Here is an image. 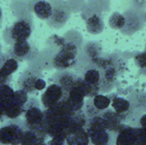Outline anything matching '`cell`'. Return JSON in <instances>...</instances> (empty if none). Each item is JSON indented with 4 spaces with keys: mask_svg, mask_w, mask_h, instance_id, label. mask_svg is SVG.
<instances>
[{
    "mask_svg": "<svg viewBox=\"0 0 146 145\" xmlns=\"http://www.w3.org/2000/svg\"><path fill=\"white\" fill-rule=\"evenodd\" d=\"M18 61L9 56L0 66V85H9L12 80V74L18 69Z\"/></svg>",
    "mask_w": 146,
    "mask_h": 145,
    "instance_id": "obj_15",
    "label": "cell"
},
{
    "mask_svg": "<svg viewBox=\"0 0 146 145\" xmlns=\"http://www.w3.org/2000/svg\"><path fill=\"white\" fill-rule=\"evenodd\" d=\"M33 1H37V0H33Z\"/></svg>",
    "mask_w": 146,
    "mask_h": 145,
    "instance_id": "obj_26",
    "label": "cell"
},
{
    "mask_svg": "<svg viewBox=\"0 0 146 145\" xmlns=\"http://www.w3.org/2000/svg\"><path fill=\"white\" fill-rule=\"evenodd\" d=\"M134 62L137 65V67L144 72V73H146V50H145L143 52L137 54L134 56Z\"/></svg>",
    "mask_w": 146,
    "mask_h": 145,
    "instance_id": "obj_23",
    "label": "cell"
},
{
    "mask_svg": "<svg viewBox=\"0 0 146 145\" xmlns=\"http://www.w3.org/2000/svg\"><path fill=\"white\" fill-rule=\"evenodd\" d=\"M111 106L114 111L126 121L131 110V102L124 97L115 96L111 97Z\"/></svg>",
    "mask_w": 146,
    "mask_h": 145,
    "instance_id": "obj_17",
    "label": "cell"
},
{
    "mask_svg": "<svg viewBox=\"0 0 146 145\" xmlns=\"http://www.w3.org/2000/svg\"><path fill=\"white\" fill-rule=\"evenodd\" d=\"M145 50H146V46H145Z\"/></svg>",
    "mask_w": 146,
    "mask_h": 145,
    "instance_id": "obj_27",
    "label": "cell"
},
{
    "mask_svg": "<svg viewBox=\"0 0 146 145\" xmlns=\"http://www.w3.org/2000/svg\"><path fill=\"white\" fill-rule=\"evenodd\" d=\"M110 105L111 97L98 93L92 97H88V100L85 103L84 112L87 119L90 120L108 109Z\"/></svg>",
    "mask_w": 146,
    "mask_h": 145,
    "instance_id": "obj_11",
    "label": "cell"
},
{
    "mask_svg": "<svg viewBox=\"0 0 146 145\" xmlns=\"http://www.w3.org/2000/svg\"><path fill=\"white\" fill-rule=\"evenodd\" d=\"M82 79L86 83L96 89L98 93H101L102 74L100 69L96 65L92 63V67L85 72Z\"/></svg>",
    "mask_w": 146,
    "mask_h": 145,
    "instance_id": "obj_16",
    "label": "cell"
},
{
    "mask_svg": "<svg viewBox=\"0 0 146 145\" xmlns=\"http://www.w3.org/2000/svg\"><path fill=\"white\" fill-rule=\"evenodd\" d=\"M28 94L22 90L14 91L9 85H0V121L14 120L24 114Z\"/></svg>",
    "mask_w": 146,
    "mask_h": 145,
    "instance_id": "obj_1",
    "label": "cell"
},
{
    "mask_svg": "<svg viewBox=\"0 0 146 145\" xmlns=\"http://www.w3.org/2000/svg\"><path fill=\"white\" fill-rule=\"evenodd\" d=\"M138 126H140L146 130V113L143 114L138 121Z\"/></svg>",
    "mask_w": 146,
    "mask_h": 145,
    "instance_id": "obj_24",
    "label": "cell"
},
{
    "mask_svg": "<svg viewBox=\"0 0 146 145\" xmlns=\"http://www.w3.org/2000/svg\"><path fill=\"white\" fill-rule=\"evenodd\" d=\"M7 53L10 57L16 59L18 62L30 60L35 55L33 45L27 40L11 44V47L9 49Z\"/></svg>",
    "mask_w": 146,
    "mask_h": 145,
    "instance_id": "obj_13",
    "label": "cell"
},
{
    "mask_svg": "<svg viewBox=\"0 0 146 145\" xmlns=\"http://www.w3.org/2000/svg\"><path fill=\"white\" fill-rule=\"evenodd\" d=\"M52 4V15L47 21L50 26L59 29L62 27L70 17L71 11L64 0H49Z\"/></svg>",
    "mask_w": 146,
    "mask_h": 145,
    "instance_id": "obj_10",
    "label": "cell"
},
{
    "mask_svg": "<svg viewBox=\"0 0 146 145\" xmlns=\"http://www.w3.org/2000/svg\"><path fill=\"white\" fill-rule=\"evenodd\" d=\"M145 75H146V73H145Z\"/></svg>",
    "mask_w": 146,
    "mask_h": 145,
    "instance_id": "obj_28",
    "label": "cell"
},
{
    "mask_svg": "<svg viewBox=\"0 0 146 145\" xmlns=\"http://www.w3.org/2000/svg\"><path fill=\"white\" fill-rule=\"evenodd\" d=\"M78 48L73 42H61L59 50L52 59V66L57 70L72 68L77 63Z\"/></svg>",
    "mask_w": 146,
    "mask_h": 145,
    "instance_id": "obj_5",
    "label": "cell"
},
{
    "mask_svg": "<svg viewBox=\"0 0 146 145\" xmlns=\"http://www.w3.org/2000/svg\"><path fill=\"white\" fill-rule=\"evenodd\" d=\"M33 28V23L31 16L21 17L10 26L4 29L3 32V40L8 44L27 41L31 37Z\"/></svg>",
    "mask_w": 146,
    "mask_h": 145,
    "instance_id": "obj_3",
    "label": "cell"
},
{
    "mask_svg": "<svg viewBox=\"0 0 146 145\" xmlns=\"http://www.w3.org/2000/svg\"><path fill=\"white\" fill-rule=\"evenodd\" d=\"M17 86L27 94L35 95L46 87V82L37 68L32 67L22 72L18 79Z\"/></svg>",
    "mask_w": 146,
    "mask_h": 145,
    "instance_id": "obj_6",
    "label": "cell"
},
{
    "mask_svg": "<svg viewBox=\"0 0 146 145\" xmlns=\"http://www.w3.org/2000/svg\"><path fill=\"white\" fill-rule=\"evenodd\" d=\"M2 24H3V10L2 8L0 7V28L2 26Z\"/></svg>",
    "mask_w": 146,
    "mask_h": 145,
    "instance_id": "obj_25",
    "label": "cell"
},
{
    "mask_svg": "<svg viewBox=\"0 0 146 145\" xmlns=\"http://www.w3.org/2000/svg\"><path fill=\"white\" fill-rule=\"evenodd\" d=\"M86 26L87 31L92 34L101 33L104 28V23L99 15H92L90 16L86 21Z\"/></svg>",
    "mask_w": 146,
    "mask_h": 145,
    "instance_id": "obj_21",
    "label": "cell"
},
{
    "mask_svg": "<svg viewBox=\"0 0 146 145\" xmlns=\"http://www.w3.org/2000/svg\"><path fill=\"white\" fill-rule=\"evenodd\" d=\"M110 26L115 30H121L126 25V17L119 12H114L109 19Z\"/></svg>",
    "mask_w": 146,
    "mask_h": 145,
    "instance_id": "obj_22",
    "label": "cell"
},
{
    "mask_svg": "<svg viewBox=\"0 0 146 145\" xmlns=\"http://www.w3.org/2000/svg\"><path fill=\"white\" fill-rule=\"evenodd\" d=\"M126 25L124 26V28L127 30L123 31V33H127L128 30L131 29L130 31V34L133 33L134 32L138 31L139 29H140V27L142 26V20L140 18V16L136 14L134 11H127L126 15ZM122 30V29H121Z\"/></svg>",
    "mask_w": 146,
    "mask_h": 145,
    "instance_id": "obj_20",
    "label": "cell"
},
{
    "mask_svg": "<svg viewBox=\"0 0 146 145\" xmlns=\"http://www.w3.org/2000/svg\"><path fill=\"white\" fill-rule=\"evenodd\" d=\"M86 130L92 144H115L116 143L117 133L104 126L99 115L88 120Z\"/></svg>",
    "mask_w": 146,
    "mask_h": 145,
    "instance_id": "obj_4",
    "label": "cell"
},
{
    "mask_svg": "<svg viewBox=\"0 0 146 145\" xmlns=\"http://www.w3.org/2000/svg\"><path fill=\"white\" fill-rule=\"evenodd\" d=\"M33 11L38 18L48 21L52 15V4L50 1L37 0L33 4Z\"/></svg>",
    "mask_w": 146,
    "mask_h": 145,
    "instance_id": "obj_18",
    "label": "cell"
},
{
    "mask_svg": "<svg viewBox=\"0 0 146 145\" xmlns=\"http://www.w3.org/2000/svg\"><path fill=\"white\" fill-rule=\"evenodd\" d=\"M80 76H78L74 72L67 70H58V72L54 75V82L61 85L65 91L68 93L75 86L79 80Z\"/></svg>",
    "mask_w": 146,
    "mask_h": 145,
    "instance_id": "obj_14",
    "label": "cell"
},
{
    "mask_svg": "<svg viewBox=\"0 0 146 145\" xmlns=\"http://www.w3.org/2000/svg\"><path fill=\"white\" fill-rule=\"evenodd\" d=\"M68 93L56 83L50 85L41 96V103L44 108L50 109L56 106L62 102L67 100Z\"/></svg>",
    "mask_w": 146,
    "mask_h": 145,
    "instance_id": "obj_12",
    "label": "cell"
},
{
    "mask_svg": "<svg viewBox=\"0 0 146 145\" xmlns=\"http://www.w3.org/2000/svg\"><path fill=\"white\" fill-rule=\"evenodd\" d=\"M27 126L24 121L14 119L13 121L0 128V144H21Z\"/></svg>",
    "mask_w": 146,
    "mask_h": 145,
    "instance_id": "obj_8",
    "label": "cell"
},
{
    "mask_svg": "<svg viewBox=\"0 0 146 145\" xmlns=\"http://www.w3.org/2000/svg\"><path fill=\"white\" fill-rule=\"evenodd\" d=\"M115 144H146V130L125 125L117 134Z\"/></svg>",
    "mask_w": 146,
    "mask_h": 145,
    "instance_id": "obj_9",
    "label": "cell"
},
{
    "mask_svg": "<svg viewBox=\"0 0 146 145\" xmlns=\"http://www.w3.org/2000/svg\"><path fill=\"white\" fill-rule=\"evenodd\" d=\"M23 115L27 128L45 133L44 129V114L40 109L39 102L35 97L28 99Z\"/></svg>",
    "mask_w": 146,
    "mask_h": 145,
    "instance_id": "obj_7",
    "label": "cell"
},
{
    "mask_svg": "<svg viewBox=\"0 0 146 145\" xmlns=\"http://www.w3.org/2000/svg\"><path fill=\"white\" fill-rule=\"evenodd\" d=\"M91 62L101 71V93L111 91L116 83L117 78L123 73V69L125 68L124 62L119 57H103L101 56Z\"/></svg>",
    "mask_w": 146,
    "mask_h": 145,
    "instance_id": "obj_2",
    "label": "cell"
},
{
    "mask_svg": "<svg viewBox=\"0 0 146 145\" xmlns=\"http://www.w3.org/2000/svg\"><path fill=\"white\" fill-rule=\"evenodd\" d=\"M66 143L68 144H89L91 142L86 127L68 133L66 138Z\"/></svg>",
    "mask_w": 146,
    "mask_h": 145,
    "instance_id": "obj_19",
    "label": "cell"
}]
</instances>
